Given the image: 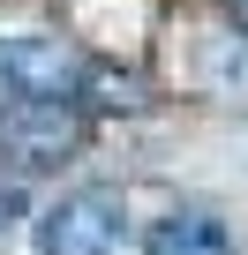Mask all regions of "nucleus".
I'll return each instance as SVG.
<instances>
[{
  "mask_svg": "<svg viewBox=\"0 0 248 255\" xmlns=\"http://www.w3.org/2000/svg\"><path fill=\"white\" fill-rule=\"evenodd\" d=\"M143 255H233V233L211 218V210H173L151 225Z\"/></svg>",
  "mask_w": 248,
  "mask_h": 255,
  "instance_id": "nucleus-4",
  "label": "nucleus"
},
{
  "mask_svg": "<svg viewBox=\"0 0 248 255\" xmlns=\"http://www.w3.org/2000/svg\"><path fill=\"white\" fill-rule=\"evenodd\" d=\"M83 90V53L68 38H0V98H75Z\"/></svg>",
  "mask_w": 248,
  "mask_h": 255,
  "instance_id": "nucleus-1",
  "label": "nucleus"
},
{
  "mask_svg": "<svg viewBox=\"0 0 248 255\" xmlns=\"http://www.w3.org/2000/svg\"><path fill=\"white\" fill-rule=\"evenodd\" d=\"M113 240H120V195L105 188L60 195L38 218V255H113Z\"/></svg>",
  "mask_w": 248,
  "mask_h": 255,
  "instance_id": "nucleus-3",
  "label": "nucleus"
},
{
  "mask_svg": "<svg viewBox=\"0 0 248 255\" xmlns=\"http://www.w3.org/2000/svg\"><path fill=\"white\" fill-rule=\"evenodd\" d=\"M75 143H83L75 98H23V105L0 113V150L23 158V165H60Z\"/></svg>",
  "mask_w": 248,
  "mask_h": 255,
  "instance_id": "nucleus-2",
  "label": "nucleus"
}]
</instances>
